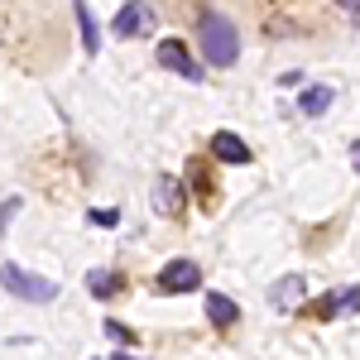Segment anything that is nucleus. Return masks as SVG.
I'll return each mask as SVG.
<instances>
[{"label":"nucleus","instance_id":"f257e3e1","mask_svg":"<svg viewBox=\"0 0 360 360\" xmlns=\"http://www.w3.org/2000/svg\"><path fill=\"white\" fill-rule=\"evenodd\" d=\"M197 39H202V53L212 68H236V58H240V34L236 25L226 20L221 10H202L197 15Z\"/></svg>","mask_w":360,"mask_h":360},{"label":"nucleus","instance_id":"f03ea898","mask_svg":"<svg viewBox=\"0 0 360 360\" xmlns=\"http://www.w3.org/2000/svg\"><path fill=\"white\" fill-rule=\"evenodd\" d=\"M0 283L15 298H25V303H53L58 298L53 278H39V274H29V269H20V264H0Z\"/></svg>","mask_w":360,"mask_h":360},{"label":"nucleus","instance_id":"7ed1b4c3","mask_svg":"<svg viewBox=\"0 0 360 360\" xmlns=\"http://www.w3.org/2000/svg\"><path fill=\"white\" fill-rule=\"evenodd\" d=\"M197 283H202V269L193 259H173L159 269V293H193Z\"/></svg>","mask_w":360,"mask_h":360},{"label":"nucleus","instance_id":"20e7f679","mask_svg":"<svg viewBox=\"0 0 360 360\" xmlns=\"http://www.w3.org/2000/svg\"><path fill=\"white\" fill-rule=\"evenodd\" d=\"M149 29H154V10H149V5H139V0H130V5L111 20L115 39H135V34H149Z\"/></svg>","mask_w":360,"mask_h":360},{"label":"nucleus","instance_id":"39448f33","mask_svg":"<svg viewBox=\"0 0 360 360\" xmlns=\"http://www.w3.org/2000/svg\"><path fill=\"white\" fill-rule=\"evenodd\" d=\"M159 68H168V72H183L188 82H197V77H202V68L193 63V53H188L178 39H164V44H159Z\"/></svg>","mask_w":360,"mask_h":360},{"label":"nucleus","instance_id":"423d86ee","mask_svg":"<svg viewBox=\"0 0 360 360\" xmlns=\"http://www.w3.org/2000/svg\"><path fill=\"white\" fill-rule=\"evenodd\" d=\"M212 154H217L221 164H250V144L240 135H231V130H221V135L212 139Z\"/></svg>","mask_w":360,"mask_h":360},{"label":"nucleus","instance_id":"0eeeda50","mask_svg":"<svg viewBox=\"0 0 360 360\" xmlns=\"http://www.w3.org/2000/svg\"><path fill=\"white\" fill-rule=\"evenodd\" d=\"M154 207H159L164 217H178V212H183V183H178V178H159V183H154Z\"/></svg>","mask_w":360,"mask_h":360},{"label":"nucleus","instance_id":"6e6552de","mask_svg":"<svg viewBox=\"0 0 360 360\" xmlns=\"http://www.w3.org/2000/svg\"><path fill=\"white\" fill-rule=\"evenodd\" d=\"M72 15H77V29H82V49L86 53H101V34H96V15L86 0H72Z\"/></svg>","mask_w":360,"mask_h":360},{"label":"nucleus","instance_id":"1a4fd4ad","mask_svg":"<svg viewBox=\"0 0 360 360\" xmlns=\"http://www.w3.org/2000/svg\"><path fill=\"white\" fill-rule=\"evenodd\" d=\"M207 317H212V327H236V317H240V307L221 298V293H207Z\"/></svg>","mask_w":360,"mask_h":360},{"label":"nucleus","instance_id":"9d476101","mask_svg":"<svg viewBox=\"0 0 360 360\" xmlns=\"http://www.w3.org/2000/svg\"><path fill=\"white\" fill-rule=\"evenodd\" d=\"M332 101H336V86H312V91L298 96V111H303V115H322Z\"/></svg>","mask_w":360,"mask_h":360},{"label":"nucleus","instance_id":"9b49d317","mask_svg":"<svg viewBox=\"0 0 360 360\" xmlns=\"http://www.w3.org/2000/svg\"><path fill=\"white\" fill-rule=\"evenodd\" d=\"M303 293H307V283L298 274H288L283 283H274V303L278 307H293V303H303Z\"/></svg>","mask_w":360,"mask_h":360},{"label":"nucleus","instance_id":"f8f14e48","mask_svg":"<svg viewBox=\"0 0 360 360\" xmlns=\"http://www.w3.org/2000/svg\"><path fill=\"white\" fill-rule=\"evenodd\" d=\"M360 307V288H351V293H341V298H327V312H341V317H346V312H356Z\"/></svg>","mask_w":360,"mask_h":360},{"label":"nucleus","instance_id":"ddd939ff","mask_svg":"<svg viewBox=\"0 0 360 360\" xmlns=\"http://www.w3.org/2000/svg\"><path fill=\"white\" fill-rule=\"evenodd\" d=\"M86 288H91V293H96V298H111V293H115V274H106V269H96V274H91V283H86Z\"/></svg>","mask_w":360,"mask_h":360},{"label":"nucleus","instance_id":"4468645a","mask_svg":"<svg viewBox=\"0 0 360 360\" xmlns=\"http://www.w3.org/2000/svg\"><path fill=\"white\" fill-rule=\"evenodd\" d=\"M106 336H111L115 346H125V351H130V341H135V336L125 332V327H120V322H111V317H106Z\"/></svg>","mask_w":360,"mask_h":360},{"label":"nucleus","instance_id":"2eb2a0df","mask_svg":"<svg viewBox=\"0 0 360 360\" xmlns=\"http://www.w3.org/2000/svg\"><path fill=\"white\" fill-rule=\"evenodd\" d=\"M336 5H341L346 15H360V0H336Z\"/></svg>","mask_w":360,"mask_h":360},{"label":"nucleus","instance_id":"dca6fc26","mask_svg":"<svg viewBox=\"0 0 360 360\" xmlns=\"http://www.w3.org/2000/svg\"><path fill=\"white\" fill-rule=\"evenodd\" d=\"M351 164H356V173H360V139L351 144Z\"/></svg>","mask_w":360,"mask_h":360}]
</instances>
